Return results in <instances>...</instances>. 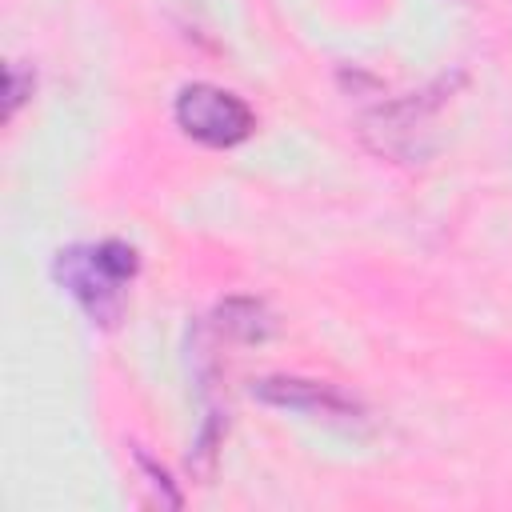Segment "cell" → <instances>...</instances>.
<instances>
[{
  "mask_svg": "<svg viewBox=\"0 0 512 512\" xmlns=\"http://www.w3.org/2000/svg\"><path fill=\"white\" fill-rule=\"evenodd\" d=\"M136 276V248L104 240L96 248H68L56 256V280L84 304L96 324H116L124 308V284Z\"/></svg>",
  "mask_w": 512,
  "mask_h": 512,
  "instance_id": "1",
  "label": "cell"
},
{
  "mask_svg": "<svg viewBox=\"0 0 512 512\" xmlns=\"http://www.w3.org/2000/svg\"><path fill=\"white\" fill-rule=\"evenodd\" d=\"M176 124L200 140V144H212V148H232L240 140L252 136L256 128V116L252 108L228 92V88H216V84H188L180 96H176Z\"/></svg>",
  "mask_w": 512,
  "mask_h": 512,
  "instance_id": "2",
  "label": "cell"
},
{
  "mask_svg": "<svg viewBox=\"0 0 512 512\" xmlns=\"http://www.w3.org/2000/svg\"><path fill=\"white\" fill-rule=\"evenodd\" d=\"M264 404H276V408H292V412H308L324 424H340V428H352L360 424V404L352 396H344L340 388L332 384H320V380H300V376H268L252 388Z\"/></svg>",
  "mask_w": 512,
  "mask_h": 512,
  "instance_id": "3",
  "label": "cell"
},
{
  "mask_svg": "<svg viewBox=\"0 0 512 512\" xmlns=\"http://www.w3.org/2000/svg\"><path fill=\"white\" fill-rule=\"evenodd\" d=\"M440 100H404V104H392L384 112H376L368 124H364V136L368 144L380 152V156H396V160H420L428 156V148L420 144V132L432 116Z\"/></svg>",
  "mask_w": 512,
  "mask_h": 512,
  "instance_id": "4",
  "label": "cell"
},
{
  "mask_svg": "<svg viewBox=\"0 0 512 512\" xmlns=\"http://www.w3.org/2000/svg\"><path fill=\"white\" fill-rule=\"evenodd\" d=\"M240 304H244V316H236V304L228 300V304L220 308V324H224L228 332L244 336V340H264V336L272 332V316H268L264 304H256V300H240Z\"/></svg>",
  "mask_w": 512,
  "mask_h": 512,
  "instance_id": "5",
  "label": "cell"
},
{
  "mask_svg": "<svg viewBox=\"0 0 512 512\" xmlns=\"http://www.w3.org/2000/svg\"><path fill=\"white\" fill-rule=\"evenodd\" d=\"M24 100V80H20V68H8V116L20 108Z\"/></svg>",
  "mask_w": 512,
  "mask_h": 512,
  "instance_id": "6",
  "label": "cell"
}]
</instances>
